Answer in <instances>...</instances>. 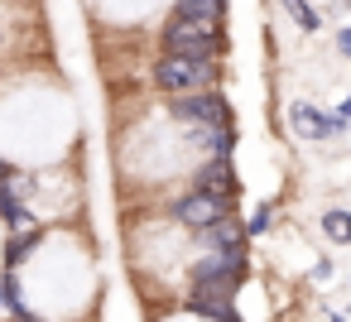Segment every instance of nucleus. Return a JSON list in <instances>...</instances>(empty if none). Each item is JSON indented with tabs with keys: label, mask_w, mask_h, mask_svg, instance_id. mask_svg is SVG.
<instances>
[{
	"label": "nucleus",
	"mask_w": 351,
	"mask_h": 322,
	"mask_svg": "<svg viewBox=\"0 0 351 322\" xmlns=\"http://www.w3.org/2000/svg\"><path fill=\"white\" fill-rule=\"evenodd\" d=\"M159 49L164 58H226V29L221 25H202V20H178L169 15L159 25Z\"/></svg>",
	"instance_id": "obj_1"
},
{
	"label": "nucleus",
	"mask_w": 351,
	"mask_h": 322,
	"mask_svg": "<svg viewBox=\"0 0 351 322\" xmlns=\"http://www.w3.org/2000/svg\"><path fill=\"white\" fill-rule=\"evenodd\" d=\"M245 274H250L245 250H197V260H188V293H231L236 298Z\"/></svg>",
	"instance_id": "obj_2"
},
{
	"label": "nucleus",
	"mask_w": 351,
	"mask_h": 322,
	"mask_svg": "<svg viewBox=\"0 0 351 322\" xmlns=\"http://www.w3.org/2000/svg\"><path fill=\"white\" fill-rule=\"evenodd\" d=\"M154 92L164 97H193V92H217L221 82V63L217 58H159L149 68Z\"/></svg>",
	"instance_id": "obj_3"
},
{
	"label": "nucleus",
	"mask_w": 351,
	"mask_h": 322,
	"mask_svg": "<svg viewBox=\"0 0 351 322\" xmlns=\"http://www.w3.org/2000/svg\"><path fill=\"white\" fill-rule=\"evenodd\" d=\"M164 116L183 130H221L231 125V101L221 92H193V97H169Z\"/></svg>",
	"instance_id": "obj_4"
},
{
	"label": "nucleus",
	"mask_w": 351,
	"mask_h": 322,
	"mask_svg": "<svg viewBox=\"0 0 351 322\" xmlns=\"http://www.w3.org/2000/svg\"><path fill=\"white\" fill-rule=\"evenodd\" d=\"M236 202H221V197H207V193H197V188H183L178 197H173V221L183 226V231H193V236H202L212 221H221V216H236L231 212Z\"/></svg>",
	"instance_id": "obj_5"
},
{
	"label": "nucleus",
	"mask_w": 351,
	"mask_h": 322,
	"mask_svg": "<svg viewBox=\"0 0 351 322\" xmlns=\"http://www.w3.org/2000/svg\"><path fill=\"white\" fill-rule=\"evenodd\" d=\"M289 130H293V140H303V145H327V140L341 135V121H337L332 111L313 106V101H293V106H289Z\"/></svg>",
	"instance_id": "obj_6"
},
{
	"label": "nucleus",
	"mask_w": 351,
	"mask_h": 322,
	"mask_svg": "<svg viewBox=\"0 0 351 322\" xmlns=\"http://www.w3.org/2000/svg\"><path fill=\"white\" fill-rule=\"evenodd\" d=\"M193 188L207 193V197H221V202H236L241 197V173L231 159H202V169L193 173Z\"/></svg>",
	"instance_id": "obj_7"
},
{
	"label": "nucleus",
	"mask_w": 351,
	"mask_h": 322,
	"mask_svg": "<svg viewBox=\"0 0 351 322\" xmlns=\"http://www.w3.org/2000/svg\"><path fill=\"white\" fill-rule=\"evenodd\" d=\"M183 312L207 317V322H241V312H236V298H231V293H188V298H183Z\"/></svg>",
	"instance_id": "obj_8"
},
{
	"label": "nucleus",
	"mask_w": 351,
	"mask_h": 322,
	"mask_svg": "<svg viewBox=\"0 0 351 322\" xmlns=\"http://www.w3.org/2000/svg\"><path fill=\"white\" fill-rule=\"evenodd\" d=\"M44 245H49V226H34V231L10 236V240H5V264H0V269H5V274H20L25 260H29L34 250H44Z\"/></svg>",
	"instance_id": "obj_9"
},
{
	"label": "nucleus",
	"mask_w": 351,
	"mask_h": 322,
	"mask_svg": "<svg viewBox=\"0 0 351 322\" xmlns=\"http://www.w3.org/2000/svg\"><path fill=\"white\" fill-rule=\"evenodd\" d=\"M197 240H202V250H245V221L221 216V221H212Z\"/></svg>",
	"instance_id": "obj_10"
},
{
	"label": "nucleus",
	"mask_w": 351,
	"mask_h": 322,
	"mask_svg": "<svg viewBox=\"0 0 351 322\" xmlns=\"http://www.w3.org/2000/svg\"><path fill=\"white\" fill-rule=\"evenodd\" d=\"M178 20H202V25H226V0H173Z\"/></svg>",
	"instance_id": "obj_11"
},
{
	"label": "nucleus",
	"mask_w": 351,
	"mask_h": 322,
	"mask_svg": "<svg viewBox=\"0 0 351 322\" xmlns=\"http://www.w3.org/2000/svg\"><path fill=\"white\" fill-rule=\"evenodd\" d=\"M188 140H193L207 159H231V149H236V130H231V125H221V130H188Z\"/></svg>",
	"instance_id": "obj_12"
},
{
	"label": "nucleus",
	"mask_w": 351,
	"mask_h": 322,
	"mask_svg": "<svg viewBox=\"0 0 351 322\" xmlns=\"http://www.w3.org/2000/svg\"><path fill=\"white\" fill-rule=\"evenodd\" d=\"M317 226H322V240L327 245H351V212L346 207H327Z\"/></svg>",
	"instance_id": "obj_13"
},
{
	"label": "nucleus",
	"mask_w": 351,
	"mask_h": 322,
	"mask_svg": "<svg viewBox=\"0 0 351 322\" xmlns=\"http://www.w3.org/2000/svg\"><path fill=\"white\" fill-rule=\"evenodd\" d=\"M279 5L289 10V20H293V25H298L303 34H322V15H317V10L308 5V0H279Z\"/></svg>",
	"instance_id": "obj_14"
},
{
	"label": "nucleus",
	"mask_w": 351,
	"mask_h": 322,
	"mask_svg": "<svg viewBox=\"0 0 351 322\" xmlns=\"http://www.w3.org/2000/svg\"><path fill=\"white\" fill-rule=\"evenodd\" d=\"M265 231H274V202H260L245 221V236H265Z\"/></svg>",
	"instance_id": "obj_15"
},
{
	"label": "nucleus",
	"mask_w": 351,
	"mask_h": 322,
	"mask_svg": "<svg viewBox=\"0 0 351 322\" xmlns=\"http://www.w3.org/2000/svg\"><path fill=\"white\" fill-rule=\"evenodd\" d=\"M313 279H317V284H327V279H332V260H327V255H322V260H313Z\"/></svg>",
	"instance_id": "obj_16"
},
{
	"label": "nucleus",
	"mask_w": 351,
	"mask_h": 322,
	"mask_svg": "<svg viewBox=\"0 0 351 322\" xmlns=\"http://www.w3.org/2000/svg\"><path fill=\"white\" fill-rule=\"evenodd\" d=\"M332 116H337V121H341V130H351V97H341V101H337V111H332Z\"/></svg>",
	"instance_id": "obj_17"
},
{
	"label": "nucleus",
	"mask_w": 351,
	"mask_h": 322,
	"mask_svg": "<svg viewBox=\"0 0 351 322\" xmlns=\"http://www.w3.org/2000/svg\"><path fill=\"white\" fill-rule=\"evenodd\" d=\"M337 53H341V58H351V25H346V29H337Z\"/></svg>",
	"instance_id": "obj_18"
},
{
	"label": "nucleus",
	"mask_w": 351,
	"mask_h": 322,
	"mask_svg": "<svg viewBox=\"0 0 351 322\" xmlns=\"http://www.w3.org/2000/svg\"><path fill=\"white\" fill-rule=\"evenodd\" d=\"M327 322H351V317L346 312H327Z\"/></svg>",
	"instance_id": "obj_19"
},
{
	"label": "nucleus",
	"mask_w": 351,
	"mask_h": 322,
	"mask_svg": "<svg viewBox=\"0 0 351 322\" xmlns=\"http://www.w3.org/2000/svg\"><path fill=\"white\" fill-rule=\"evenodd\" d=\"M0 317H5V284H0Z\"/></svg>",
	"instance_id": "obj_20"
},
{
	"label": "nucleus",
	"mask_w": 351,
	"mask_h": 322,
	"mask_svg": "<svg viewBox=\"0 0 351 322\" xmlns=\"http://www.w3.org/2000/svg\"><path fill=\"white\" fill-rule=\"evenodd\" d=\"M0 44H5V25H0Z\"/></svg>",
	"instance_id": "obj_21"
}]
</instances>
